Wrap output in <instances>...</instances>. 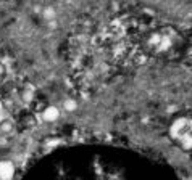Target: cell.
Here are the masks:
<instances>
[{
	"label": "cell",
	"mask_w": 192,
	"mask_h": 180,
	"mask_svg": "<svg viewBox=\"0 0 192 180\" xmlns=\"http://www.w3.org/2000/svg\"><path fill=\"white\" fill-rule=\"evenodd\" d=\"M173 134H175V137L181 143L192 148V119L190 121L182 119V121L176 122L175 127H173Z\"/></svg>",
	"instance_id": "obj_1"
},
{
	"label": "cell",
	"mask_w": 192,
	"mask_h": 180,
	"mask_svg": "<svg viewBox=\"0 0 192 180\" xmlns=\"http://www.w3.org/2000/svg\"><path fill=\"white\" fill-rule=\"evenodd\" d=\"M15 174V167L8 161H0V180H12Z\"/></svg>",
	"instance_id": "obj_2"
},
{
	"label": "cell",
	"mask_w": 192,
	"mask_h": 180,
	"mask_svg": "<svg viewBox=\"0 0 192 180\" xmlns=\"http://www.w3.org/2000/svg\"><path fill=\"white\" fill-rule=\"evenodd\" d=\"M44 118L47 121H55L57 118H58V111H57V108H49V109H45Z\"/></svg>",
	"instance_id": "obj_3"
},
{
	"label": "cell",
	"mask_w": 192,
	"mask_h": 180,
	"mask_svg": "<svg viewBox=\"0 0 192 180\" xmlns=\"http://www.w3.org/2000/svg\"><path fill=\"white\" fill-rule=\"evenodd\" d=\"M3 119V108H2V105H0V121Z\"/></svg>",
	"instance_id": "obj_4"
},
{
	"label": "cell",
	"mask_w": 192,
	"mask_h": 180,
	"mask_svg": "<svg viewBox=\"0 0 192 180\" xmlns=\"http://www.w3.org/2000/svg\"><path fill=\"white\" fill-rule=\"evenodd\" d=\"M0 79H2V66H0Z\"/></svg>",
	"instance_id": "obj_5"
}]
</instances>
